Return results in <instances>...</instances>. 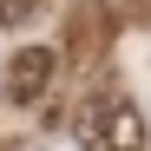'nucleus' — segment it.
I'll list each match as a JSON object with an SVG mask.
<instances>
[{
  "label": "nucleus",
  "instance_id": "nucleus-3",
  "mask_svg": "<svg viewBox=\"0 0 151 151\" xmlns=\"http://www.w3.org/2000/svg\"><path fill=\"white\" fill-rule=\"evenodd\" d=\"M46 0H0V27H40Z\"/></svg>",
  "mask_w": 151,
  "mask_h": 151
},
{
  "label": "nucleus",
  "instance_id": "nucleus-2",
  "mask_svg": "<svg viewBox=\"0 0 151 151\" xmlns=\"http://www.w3.org/2000/svg\"><path fill=\"white\" fill-rule=\"evenodd\" d=\"M53 79H59V53L53 46H20L13 66H7V99L13 105H40L53 92Z\"/></svg>",
  "mask_w": 151,
  "mask_h": 151
},
{
  "label": "nucleus",
  "instance_id": "nucleus-1",
  "mask_svg": "<svg viewBox=\"0 0 151 151\" xmlns=\"http://www.w3.org/2000/svg\"><path fill=\"white\" fill-rule=\"evenodd\" d=\"M72 138H79V151H145V118L132 99H86L79 105V125H72Z\"/></svg>",
  "mask_w": 151,
  "mask_h": 151
},
{
  "label": "nucleus",
  "instance_id": "nucleus-4",
  "mask_svg": "<svg viewBox=\"0 0 151 151\" xmlns=\"http://www.w3.org/2000/svg\"><path fill=\"white\" fill-rule=\"evenodd\" d=\"M33 151H66V145H33Z\"/></svg>",
  "mask_w": 151,
  "mask_h": 151
}]
</instances>
